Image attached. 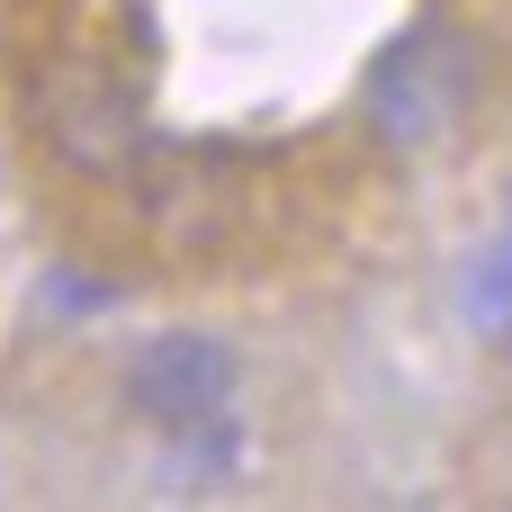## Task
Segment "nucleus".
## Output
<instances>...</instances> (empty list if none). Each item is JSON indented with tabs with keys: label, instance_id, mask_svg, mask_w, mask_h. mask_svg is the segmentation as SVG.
<instances>
[{
	"label": "nucleus",
	"instance_id": "nucleus-5",
	"mask_svg": "<svg viewBox=\"0 0 512 512\" xmlns=\"http://www.w3.org/2000/svg\"><path fill=\"white\" fill-rule=\"evenodd\" d=\"M468 306H477L486 324H512V243L495 252V261H486V279L468 288Z\"/></svg>",
	"mask_w": 512,
	"mask_h": 512
},
{
	"label": "nucleus",
	"instance_id": "nucleus-3",
	"mask_svg": "<svg viewBox=\"0 0 512 512\" xmlns=\"http://www.w3.org/2000/svg\"><path fill=\"white\" fill-rule=\"evenodd\" d=\"M486 90H495V45H486L468 18H423V27H405L396 45H378V54L360 63L351 108H360L369 144H387V153H432V144H450V135L486 108Z\"/></svg>",
	"mask_w": 512,
	"mask_h": 512
},
{
	"label": "nucleus",
	"instance_id": "nucleus-4",
	"mask_svg": "<svg viewBox=\"0 0 512 512\" xmlns=\"http://www.w3.org/2000/svg\"><path fill=\"white\" fill-rule=\"evenodd\" d=\"M126 414L153 423V432H207L225 405H234V351L216 333H153L126 378H117Z\"/></svg>",
	"mask_w": 512,
	"mask_h": 512
},
{
	"label": "nucleus",
	"instance_id": "nucleus-1",
	"mask_svg": "<svg viewBox=\"0 0 512 512\" xmlns=\"http://www.w3.org/2000/svg\"><path fill=\"white\" fill-rule=\"evenodd\" d=\"M18 117H27L36 153L63 180L126 189L144 171V153L162 144L153 45H135V36H63V45H36L18 63Z\"/></svg>",
	"mask_w": 512,
	"mask_h": 512
},
{
	"label": "nucleus",
	"instance_id": "nucleus-2",
	"mask_svg": "<svg viewBox=\"0 0 512 512\" xmlns=\"http://www.w3.org/2000/svg\"><path fill=\"white\" fill-rule=\"evenodd\" d=\"M279 153L243 144V135H189V144H153L144 171L126 180V216L135 243L171 270H225L243 261L270 216H279Z\"/></svg>",
	"mask_w": 512,
	"mask_h": 512
}]
</instances>
